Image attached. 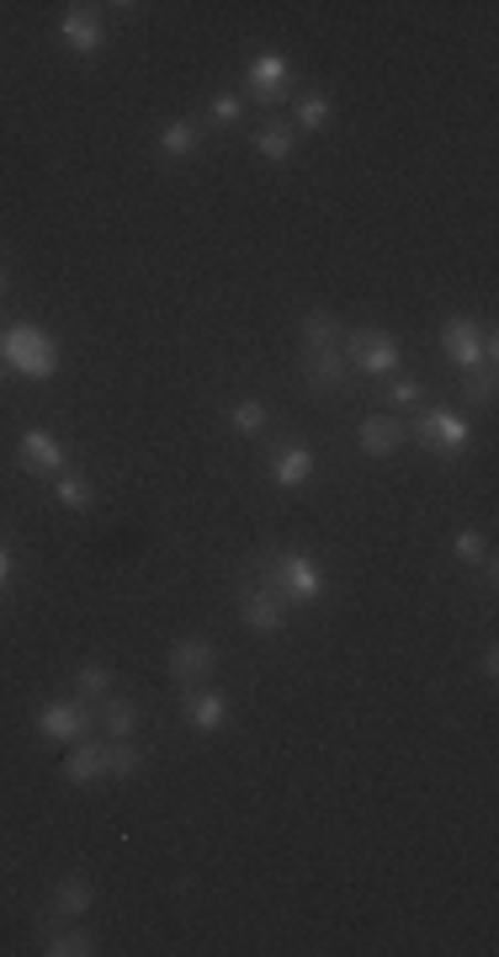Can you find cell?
I'll use <instances>...</instances> for the list:
<instances>
[{"label": "cell", "mask_w": 499, "mask_h": 957, "mask_svg": "<svg viewBox=\"0 0 499 957\" xmlns=\"http://www.w3.org/2000/svg\"><path fill=\"white\" fill-rule=\"evenodd\" d=\"M250 569L261 575L266 590H277L282 601H298V607H309V601H319L324 596V575H319V564L309 554H256L250 558Z\"/></svg>", "instance_id": "obj_1"}, {"label": "cell", "mask_w": 499, "mask_h": 957, "mask_svg": "<svg viewBox=\"0 0 499 957\" xmlns=\"http://www.w3.org/2000/svg\"><path fill=\"white\" fill-rule=\"evenodd\" d=\"M404 431H409V442H420L425 452H436V457H462V452L474 447V431H468V421H462V415H451V410H441V404H436V410H415V415H409V421H404Z\"/></svg>", "instance_id": "obj_2"}, {"label": "cell", "mask_w": 499, "mask_h": 957, "mask_svg": "<svg viewBox=\"0 0 499 957\" xmlns=\"http://www.w3.org/2000/svg\"><path fill=\"white\" fill-rule=\"evenodd\" d=\"M0 362H11L27 378H49L59 368V341H53L43 325H6L0 336Z\"/></svg>", "instance_id": "obj_3"}, {"label": "cell", "mask_w": 499, "mask_h": 957, "mask_svg": "<svg viewBox=\"0 0 499 957\" xmlns=\"http://www.w3.org/2000/svg\"><path fill=\"white\" fill-rule=\"evenodd\" d=\"M441 351H447V362L457 372H474L484 357H495L499 341H495V330H478L468 315H457V319H447V325H441ZM495 362H499V357H495Z\"/></svg>", "instance_id": "obj_4"}, {"label": "cell", "mask_w": 499, "mask_h": 957, "mask_svg": "<svg viewBox=\"0 0 499 957\" xmlns=\"http://www.w3.org/2000/svg\"><path fill=\"white\" fill-rule=\"evenodd\" d=\"M341 346H345V362L356 372H367V378H383V372H394L404 362L398 336H388V330H351V336H341Z\"/></svg>", "instance_id": "obj_5"}, {"label": "cell", "mask_w": 499, "mask_h": 957, "mask_svg": "<svg viewBox=\"0 0 499 957\" xmlns=\"http://www.w3.org/2000/svg\"><path fill=\"white\" fill-rule=\"evenodd\" d=\"M239 622L250 628V634H282V622H288V601L277 596V590H266L261 580L256 585H239Z\"/></svg>", "instance_id": "obj_6"}, {"label": "cell", "mask_w": 499, "mask_h": 957, "mask_svg": "<svg viewBox=\"0 0 499 957\" xmlns=\"http://www.w3.org/2000/svg\"><path fill=\"white\" fill-rule=\"evenodd\" d=\"M298 372H303L309 394H314V399H330V394H345L351 362H345L341 346H335V351H303V357H298Z\"/></svg>", "instance_id": "obj_7"}, {"label": "cell", "mask_w": 499, "mask_h": 957, "mask_svg": "<svg viewBox=\"0 0 499 957\" xmlns=\"http://www.w3.org/2000/svg\"><path fill=\"white\" fill-rule=\"evenodd\" d=\"M212 670H218L212 638H181V644H170V681L176 687H202Z\"/></svg>", "instance_id": "obj_8"}, {"label": "cell", "mask_w": 499, "mask_h": 957, "mask_svg": "<svg viewBox=\"0 0 499 957\" xmlns=\"http://www.w3.org/2000/svg\"><path fill=\"white\" fill-rule=\"evenodd\" d=\"M91 729H96V713H91L85 702H49V708L38 713V734H43V740L70 744V740H80V734H91Z\"/></svg>", "instance_id": "obj_9"}, {"label": "cell", "mask_w": 499, "mask_h": 957, "mask_svg": "<svg viewBox=\"0 0 499 957\" xmlns=\"http://www.w3.org/2000/svg\"><path fill=\"white\" fill-rule=\"evenodd\" d=\"M181 713L191 729H202V734H218L223 723H229V697L218 687H181Z\"/></svg>", "instance_id": "obj_10"}, {"label": "cell", "mask_w": 499, "mask_h": 957, "mask_svg": "<svg viewBox=\"0 0 499 957\" xmlns=\"http://www.w3.org/2000/svg\"><path fill=\"white\" fill-rule=\"evenodd\" d=\"M59 32H64V43L80 53V59H96L106 43L102 32V6H70L64 11V22H59Z\"/></svg>", "instance_id": "obj_11"}, {"label": "cell", "mask_w": 499, "mask_h": 957, "mask_svg": "<svg viewBox=\"0 0 499 957\" xmlns=\"http://www.w3.org/2000/svg\"><path fill=\"white\" fill-rule=\"evenodd\" d=\"M22 469L27 474H43V478H53V474H64V447H59V436H53L49 425H27L22 431Z\"/></svg>", "instance_id": "obj_12"}, {"label": "cell", "mask_w": 499, "mask_h": 957, "mask_svg": "<svg viewBox=\"0 0 499 957\" xmlns=\"http://www.w3.org/2000/svg\"><path fill=\"white\" fill-rule=\"evenodd\" d=\"M404 442H409V431H404L398 415H367L362 431H356V447L367 452V457H394Z\"/></svg>", "instance_id": "obj_13"}, {"label": "cell", "mask_w": 499, "mask_h": 957, "mask_svg": "<svg viewBox=\"0 0 499 957\" xmlns=\"http://www.w3.org/2000/svg\"><path fill=\"white\" fill-rule=\"evenodd\" d=\"M309 478H314V452L298 447V442L277 447V457H271V484L277 490H303Z\"/></svg>", "instance_id": "obj_14"}, {"label": "cell", "mask_w": 499, "mask_h": 957, "mask_svg": "<svg viewBox=\"0 0 499 957\" xmlns=\"http://www.w3.org/2000/svg\"><path fill=\"white\" fill-rule=\"evenodd\" d=\"M282 85H288V59H282V53H256V64H250V91H256V102L277 106L282 102Z\"/></svg>", "instance_id": "obj_15"}, {"label": "cell", "mask_w": 499, "mask_h": 957, "mask_svg": "<svg viewBox=\"0 0 499 957\" xmlns=\"http://www.w3.org/2000/svg\"><path fill=\"white\" fill-rule=\"evenodd\" d=\"M64 776L85 788V782H102L106 776V740H91V744H75L70 761H64Z\"/></svg>", "instance_id": "obj_16"}, {"label": "cell", "mask_w": 499, "mask_h": 957, "mask_svg": "<svg viewBox=\"0 0 499 957\" xmlns=\"http://www.w3.org/2000/svg\"><path fill=\"white\" fill-rule=\"evenodd\" d=\"M43 930V953L49 957H91L96 953V936L91 930H59L53 920H38Z\"/></svg>", "instance_id": "obj_17"}, {"label": "cell", "mask_w": 499, "mask_h": 957, "mask_svg": "<svg viewBox=\"0 0 499 957\" xmlns=\"http://www.w3.org/2000/svg\"><path fill=\"white\" fill-rule=\"evenodd\" d=\"M91 899H96L91 877H64V883L53 888V915H64V920H85Z\"/></svg>", "instance_id": "obj_18"}, {"label": "cell", "mask_w": 499, "mask_h": 957, "mask_svg": "<svg viewBox=\"0 0 499 957\" xmlns=\"http://www.w3.org/2000/svg\"><path fill=\"white\" fill-rule=\"evenodd\" d=\"M341 346V319L330 309H309L303 315V351H335Z\"/></svg>", "instance_id": "obj_19"}, {"label": "cell", "mask_w": 499, "mask_h": 957, "mask_svg": "<svg viewBox=\"0 0 499 957\" xmlns=\"http://www.w3.org/2000/svg\"><path fill=\"white\" fill-rule=\"evenodd\" d=\"M292 150H298V128H292V123L271 117L266 128H256V155H266V160H292Z\"/></svg>", "instance_id": "obj_20"}, {"label": "cell", "mask_w": 499, "mask_h": 957, "mask_svg": "<svg viewBox=\"0 0 499 957\" xmlns=\"http://www.w3.org/2000/svg\"><path fill=\"white\" fill-rule=\"evenodd\" d=\"M96 723H102L112 740H133L138 734V702H123V697H106L102 713H96Z\"/></svg>", "instance_id": "obj_21"}, {"label": "cell", "mask_w": 499, "mask_h": 957, "mask_svg": "<svg viewBox=\"0 0 499 957\" xmlns=\"http://www.w3.org/2000/svg\"><path fill=\"white\" fill-rule=\"evenodd\" d=\"M53 495L70 505V511H91V505H96V484L85 474H70V469H64V474H53Z\"/></svg>", "instance_id": "obj_22"}, {"label": "cell", "mask_w": 499, "mask_h": 957, "mask_svg": "<svg viewBox=\"0 0 499 957\" xmlns=\"http://www.w3.org/2000/svg\"><path fill=\"white\" fill-rule=\"evenodd\" d=\"M138 771H144V750H138V744L133 740H106V776H123V782H128V776H138Z\"/></svg>", "instance_id": "obj_23"}, {"label": "cell", "mask_w": 499, "mask_h": 957, "mask_svg": "<svg viewBox=\"0 0 499 957\" xmlns=\"http://www.w3.org/2000/svg\"><path fill=\"white\" fill-rule=\"evenodd\" d=\"M495 357H484L474 372H462V394L474 399V404H495V389H499V378H495Z\"/></svg>", "instance_id": "obj_24"}, {"label": "cell", "mask_w": 499, "mask_h": 957, "mask_svg": "<svg viewBox=\"0 0 499 957\" xmlns=\"http://www.w3.org/2000/svg\"><path fill=\"white\" fill-rule=\"evenodd\" d=\"M197 144H202V138H197V123H165V128H159V155H170V160H181V155H191V150H197Z\"/></svg>", "instance_id": "obj_25"}, {"label": "cell", "mask_w": 499, "mask_h": 957, "mask_svg": "<svg viewBox=\"0 0 499 957\" xmlns=\"http://www.w3.org/2000/svg\"><path fill=\"white\" fill-rule=\"evenodd\" d=\"M324 123H330V96H324V91H309V96H298V123H292V128L319 133Z\"/></svg>", "instance_id": "obj_26"}, {"label": "cell", "mask_w": 499, "mask_h": 957, "mask_svg": "<svg viewBox=\"0 0 499 957\" xmlns=\"http://www.w3.org/2000/svg\"><path fill=\"white\" fill-rule=\"evenodd\" d=\"M75 691L80 697H85V702H91V697H106V691H112V670H106V665H80L75 670Z\"/></svg>", "instance_id": "obj_27"}, {"label": "cell", "mask_w": 499, "mask_h": 957, "mask_svg": "<svg viewBox=\"0 0 499 957\" xmlns=\"http://www.w3.org/2000/svg\"><path fill=\"white\" fill-rule=\"evenodd\" d=\"M266 421H271V415H266L261 399H239V404H235V431H239V436H261Z\"/></svg>", "instance_id": "obj_28"}, {"label": "cell", "mask_w": 499, "mask_h": 957, "mask_svg": "<svg viewBox=\"0 0 499 957\" xmlns=\"http://www.w3.org/2000/svg\"><path fill=\"white\" fill-rule=\"evenodd\" d=\"M425 394H430V389H425L420 378H398L394 389H388V404H394V410H420Z\"/></svg>", "instance_id": "obj_29"}, {"label": "cell", "mask_w": 499, "mask_h": 957, "mask_svg": "<svg viewBox=\"0 0 499 957\" xmlns=\"http://www.w3.org/2000/svg\"><path fill=\"white\" fill-rule=\"evenodd\" d=\"M239 112H245V96H239V91H218V96L208 102L212 123H239Z\"/></svg>", "instance_id": "obj_30"}, {"label": "cell", "mask_w": 499, "mask_h": 957, "mask_svg": "<svg viewBox=\"0 0 499 957\" xmlns=\"http://www.w3.org/2000/svg\"><path fill=\"white\" fill-rule=\"evenodd\" d=\"M451 554L462 558V564H478V558H489V543H484V532H457L451 537Z\"/></svg>", "instance_id": "obj_31"}, {"label": "cell", "mask_w": 499, "mask_h": 957, "mask_svg": "<svg viewBox=\"0 0 499 957\" xmlns=\"http://www.w3.org/2000/svg\"><path fill=\"white\" fill-rule=\"evenodd\" d=\"M484 676H489V681L499 676V655H495V649H484Z\"/></svg>", "instance_id": "obj_32"}, {"label": "cell", "mask_w": 499, "mask_h": 957, "mask_svg": "<svg viewBox=\"0 0 499 957\" xmlns=\"http://www.w3.org/2000/svg\"><path fill=\"white\" fill-rule=\"evenodd\" d=\"M6 580H11V554L0 548V590H6Z\"/></svg>", "instance_id": "obj_33"}, {"label": "cell", "mask_w": 499, "mask_h": 957, "mask_svg": "<svg viewBox=\"0 0 499 957\" xmlns=\"http://www.w3.org/2000/svg\"><path fill=\"white\" fill-rule=\"evenodd\" d=\"M6 292H11V271L0 266V298H6Z\"/></svg>", "instance_id": "obj_34"}, {"label": "cell", "mask_w": 499, "mask_h": 957, "mask_svg": "<svg viewBox=\"0 0 499 957\" xmlns=\"http://www.w3.org/2000/svg\"><path fill=\"white\" fill-rule=\"evenodd\" d=\"M0 336H6V325H0Z\"/></svg>", "instance_id": "obj_35"}]
</instances>
